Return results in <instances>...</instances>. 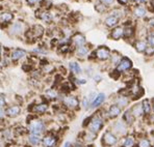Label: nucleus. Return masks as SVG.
<instances>
[{"instance_id":"nucleus-49","label":"nucleus","mask_w":154,"mask_h":147,"mask_svg":"<svg viewBox=\"0 0 154 147\" xmlns=\"http://www.w3.org/2000/svg\"><path fill=\"white\" fill-rule=\"evenodd\" d=\"M141 1H145V0H141Z\"/></svg>"},{"instance_id":"nucleus-42","label":"nucleus","mask_w":154,"mask_h":147,"mask_svg":"<svg viewBox=\"0 0 154 147\" xmlns=\"http://www.w3.org/2000/svg\"><path fill=\"white\" fill-rule=\"evenodd\" d=\"M27 1V3L28 4H30V5H32V4H35L37 2H38L40 0H26Z\"/></svg>"},{"instance_id":"nucleus-16","label":"nucleus","mask_w":154,"mask_h":147,"mask_svg":"<svg viewBox=\"0 0 154 147\" xmlns=\"http://www.w3.org/2000/svg\"><path fill=\"white\" fill-rule=\"evenodd\" d=\"M104 101H105V94H104V93L98 94V96H97L96 98H95L94 101H92V105H91V108L95 109V108L99 107V106H100Z\"/></svg>"},{"instance_id":"nucleus-21","label":"nucleus","mask_w":154,"mask_h":147,"mask_svg":"<svg viewBox=\"0 0 154 147\" xmlns=\"http://www.w3.org/2000/svg\"><path fill=\"white\" fill-rule=\"evenodd\" d=\"M45 96H46V98L48 99V101H54V99H56L58 98V93H57V91L54 89H48L46 91V93H45Z\"/></svg>"},{"instance_id":"nucleus-17","label":"nucleus","mask_w":154,"mask_h":147,"mask_svg":"<svg viewBox=\"0 0 154 147\" xmlns=\"http://www.w3.org/2000/svg\"><path fill=\"white\" fill-rule=\"evenodd\" d=\"M121 114V107H119L118 105H112L108 109V115L110 117H117Z\"/></svg>"},{"instance_id":"nucleus-28","label":"nucleus","mask_w":154,"mask_h":147,"mask_svg":"<svg viewBox=\"0 0 154 147\" xmlns=\"http://www.w3.org/2000/svg\"><path fill=\"white\" fill-rule=\"evenodd\" d=\"M133 144H134V138L131 137V136H129L125 139V141H124V147H132Z\"/></svg>"},{"instance_id":"nucleus-20","label":"nucleus","mask_w":154,"mask_h":147,"mask_svg":"<svg viewBox=\"0 0 154 147\" xmlns=\"http://www.w3.org/2000/svg\"><path fill=\"white\" fill-rule=\"evenodd\" d=\"M38 13H41V15L37 16V17L40 18L41 20L47 22V23H50V22L52 21V15L50 13H48V12H42L41 13V10H38Z\"/></svg>"},{"instance_id":"nucleus-50","label":"nucleus","mask_w":154,"mask_h":147,"mask_svg":"<svg viewBox=\"0 0 154 147\" xmlns=\"http://www.w3.org/2000/svg\"><path fill=\"white\" fill-rule=\"evenodd\" d=\"M153 111H154V106H153Z\"/></svg>"},{"instance_id":"nucleus-25","label":"nucleus","mask_w":154,"mask_h":147,"mask_svg":"<svg viewBox=\"0 0 154 147\" xmlns=\"http://www.w3.org/2000/svg\"><path fill=\"white\" fill-rule=\"evenodd\" d=\"M117 23H118V19L116 17H114V16H109V17L106 18V20H105V24L107 25L108 27L115 26V25H117Z\"/></svg>"},{"instance_id":"nucleus-37","label":"nucleus","mask_w":154,"mask_h":147,"mask_svg":"<svg viewBox=\"0 0 154 147\" xmlns=\"http://www.w3.org/2000/svg\"><path fill=\"white\" fill-rule=\"evenodd\" d=\"M89 103H90L89 98H85L82 99V107L85 108V109H87V108L89 107Z\"/></svg>"},{"instance_id":"nucleus-35","label":"nucleus","mask_w":154,"mask_h":147,"mask_svg":"<svg viewBox=\"0 0 154 147\" xmlns=\"http://www.w3.org/2000/svg\"><path fill=\"white\" fill-rule=\"evenodd\" d=\"M132 33H133L132 28H125V29H124V31H123V35L125 37H131V35H132Z\"/></svg>"},{"instance_id":"nucleus-29","label":"nucleus","mask_w":154,"mask_h":147,"mask_svg":"<svg viewBox=\"0 0 154 147\" xmlns=\"http://www.w3.org/2000/svg\"><path fill=\"white\" fill-rule=\"evenodd\" d=\"M41 5H42V7L45 8V10H48L52 5V0H42Z\"/></svg>"},{"instance_id":"nucleus-6","label":"nucleus","mask_w":154,"mask_h":147,"mask_svg":"<svg viewBox=\"0 0 154 147\" xmlns=\"http://www.w3.org/2000/svg\"><path fill=\"white\" fill-rule=\"evenodd\" d=\"M44 33V28L41 25H35L30 30L26 32V37L28 38H40Z\"/></svg>"},{"instance_id":"nucleus-13","label":"nucleus","mask_w":154,"mask_h":147,"mask_svg":"<svg viewBox=\"0 0 154 147\" xmlns=\"http://www.w3.org/2000/svg\"><path fill=\"white\" fill-rule=\"evenodd\" d=\"M27 142L30 146H38L42 142V137L40 135H33V134H28L27 135Z\"/></svg>"},{"instance_id":"nucleus-7","label":"nucleus","mask_w":154,"mask_h":147,"mask_svg":"<svg viewBox=\"0 0 154 147\" xmlns=\"http://www.w3.org/2000/svg\"><path fill=\"white\" fill-rule=\"evenodd\" d=\"M4 112H5V116L10 118H15L21 114V107L19 105H11L5 108Z\"/></svg>"},{"instance_id":"nucleus-5","label":"nucleus","mask_w":154,"mask_h":147,"mask_svg":"<svg viewBox=\"0 0 154 147\" xmlns=\"http://www.w3.org/2000/svg\"><path fill=\"white\" fill-rule=\"evenodd\" d=\"M63 104L65 105V107H67L68 109H76L79 106V101L76 96H66L63 98Z\"/></svg>"},{"instance_id":"nucleus-15","label":"nucleus","mask_w":154,"mask_h":147,"mask_svg":"<svg viewBox=\"0 0 154 147\" xmlns=\"http://www.w3.org/2000/svg\"><path fill=\"white\" fill-rule=\"evenodd\" d=\"M24 31V25L21 22H17V23H14L11 27V34L14 35H19L21 34Z\"/></svg>"},{"instance_id":"nucleus-11","label":"nucleus","mask_w":154,"mask_h":147,"mask_svg":"<svg viewBox=\"0 0 154 147\" xmlns=\"http://www.w3.org/2000/svg\"><path fill=\"white\" fill-rule=\"evenodd\" d=\"M13 19H14V15L12 13H10V12L2 13L1 15H0V25H1L2 27H5L6 25H8L13 21Z\"/></svg>"},{"instance_id":"nucleus-4","label":"nucleus","mask_w":154,"mask_h":147,"mask_svg":"<svg viewBox=\"0 0 154 147\" xmlns=\"http://www.w3.org/2000/svg\"><path fill=\"white\" fill-rule=\"evenodd\" d=\"M49 110V105L48 103H38V104H33L30 106L29 111L32 114L35 115H43Z\"/></svg>"},{"instance_id":"nucleus-34","label":"nucleus","mask_w":154,"mask_h":147,"mask_svg":"<svg viewBox=\"0 0 154 147\" xmlns=\"http://www.w3.org/2000/svg\"><path fill=\"white\" fill-rule=\"evenodd\" d=\"M0 108H6V98L3 94H0Z\"/></svg>"},{"instance_id":"nucleus-30","label":"nucleus","mask_w":154,"mask_h":147,"mask_svg":"<svg viewBox=\"0 0 154 147\" xmlns=\"http://www.w3.org/2000/svg\"><path fill=\"white\" fill-rule=\"evenodd\" d=\"M142 107H143V111H144V113H146V114L150 113L151 108H150V104H149L148 101H145L144 103H143Z\"/></svg>"},{"instance_id":"nucleus-9","label":"nucleus","mask_w":154,"mask_h":147,"mask_svg":"<svg viewBox=\"0 0 154 147\" xmlns=\"http://www.w3.org/2000/svg\"><path fill=\"white\" fill-rule=\"evenodd\" d=\"M95 56L100 60H106L110 57V51L106 47H100L95 51Z\"/></svg>"},{"instance_id":"nucleus-27","label":"nucleus","mask_w":154,"mask_h":147,"mask_svg":"<svg viewBox=\"0 0 154 147\" xmlns=\"http://www.w3.org/2000/svg\"><path fill=\"white\" fill-rule=\"evenodd\" d=\"M135 49H137L139 52H144V51H146V49H147L146 43H145V42H142V40L137 42V44H135Z\"/></svg>"},{"instance_id":"nucleus-46","label":"nucleus","mask_w":154,"mask_h":147,"mask_svg":"<svg viewBox=\"0 0 154 147\" xmlns=\"http://www.w3.org/2000/svg\"><path fill=\"white\" fill-rule=\"evenodd\" d=\"M150 25H151V26H153V27H154V19H151V20H150Z\"/></svg>"},{"instance_id":"nucleus-33","label":"nucleus","mask_w":154,"mask_h":147,"mask_svg":"<svg viewBox=\"0 0 154 147\" xmlns=\"http://www.w3.org/2000/svg\"><path fill=\"white\" fill-rule=\"evenodd\" d=\"M139 147H150V142L147 139H142L139 143Z\"/></svg>"},{"instance_id":"nucleus-47","label":"nucleus","mask_w":154,"mask_h":147,"mask_svg":"<svg viewBox=\"0 0 154 147\" xmlns=\"http://www.w3.org/2000/svg\"><path fill=\"white\" fill-rule=\"evenodd\" d=\"M1 55H2V46L0 45V58H1Z\"/></svg>"},{"instance_id":"nucleus-3","label":"nucleus","mask_w":154,"mask_h":147,"mask_svg":"<svg viewBox=\"0 0 154 147\" xmlns=\"http://www.w3.org/2000/svg\"><path fill=\"white\" fill-rule=\"evenodd\" d=\"M57 142H58L57 137L52 132H49L46 133L44 135V137L42 138L41 144L43 145V147H57Z\"/></svg>"},{"instance_id":"nucleus-38","label":"nucleus","mask_w":154,"mask_h":147,"mask_svg":"<svg viewBox=\"0 0 154 147\" xmlns=\"http://www.w3.org/2000/svg\"><path fill=\"white\" fill-rule=\"evenodd\" d=\"M96 8H97V10H98V12H100V13H102V12L105 10V7H104L103 4H98V5L96 6Z\"/></svg>"},{"instance_id":"nucleus-31","label":"nucleus","mask_w":154,"mask_h":147,"mask_svg":"<svg viewBox=\"0 0 154 147\" xmlns=\"http://www.w3.org/2000/svg\"><path fill=\"white\" fill-rule=\"evenodd\" d=\"M124 119H125V121H127L128 123L132 122L133 121V115L131 114L130 111H127V112L125 113V115H124Z\"/></svg>"},{"instance_id":"nucleus-12","label":"nucleus","mask_w":154,"mask_h":147,"mask_svg":"<svg viewBox=\"0 0 154 147\" xmlns=\"http://www.w3.org/2000/svg\"><path fill=\"white\" fill-rule=\"evenodd\" d=\"M26 55V52L25 50H22V49H14L11 53V59L13 61H19L20 59H22L23 57H25Z\"/></svg>"},{"instance_id":"nucleus-48","label":"nucleus","mask_w":154,"mask_h":147,"mask_svg":"<svg viewBox=\"0 0 154 147\" xmlns=\"http://www.w3.org/2000/svg\"><path fill=\"white\" fill-rule=\"evenodd\" d=\"M0 69H1V64H0Z\"/></svg>"},{"instance_id":"nucleus-41","label":"nucleus","mask_w":154,"mask_h":147,"mask_svg":"<svg viewBox=\"0 0 154 147\" xmlns=\"http://www.w3.org/2000/svg\"><path fill=\"white\" fill-rule=\"evenodd\" d=\"M148 43L151 46H154V37H148Z\"/></svg>"},{"instance_id":"nucleus-45","label":"nucleus","mask_w":154,"mask_h":147,"mask_svg":"<svg viewBox=\"0 0 154 147\" xmlns=\"http://www.w3.org/2000/svg\"><path fill=\"white\" fill-rule=\"evenodd\" d=\"M64 147H71V144H70L69 142H67V143H65Z\"/></svg>"},{"instance_id":"nucleus-51","label":"nucleus","mask_w":154,"mask_h":147,"mask_svg":"<svg viewBox=\"0 0 154 147\" xmlns=\"http://www.w3.org/2000/svg\"><path fill=\"white\" fill-rule=\"evenodd\" d=\"M133 1H135V0H133Z\"/></svg>"},{"instance_id":"nucleus-14","label":"nucleus","mask_w":154,"mask_h":147,"mask_svg":"<svg viewBox=\"0 0 154 147\" xmlns=\"http://www.w3.org/2000/svg\"><path fill=\"white\" fill-rule=\"evenodd\" d=\"M71 40H72V43H73L74 46H76V47L85 46V37H83L82 34H80V33L74 34L73 37H72Z\"/></svg>"},{"instance_id":"nucleus-24","label":"nucleus","mask_w":154,"mask_h":147,"mask_svg":"<svg viewBox=\"0 0 154 147\" xmlns=\"http://www.w3.org/2000/svg\"><path fill=\"white\" fill-rule=\"evenodd\" d=\"M69 67H70V69H71V72L73 74L78 75V74L81 73V69H80V66H79V64L77 62H70Z\"/></svg>"},{"instance_id":"nucleus-36","label":"nucleus","mask_w":154,"mask_h":147,"mask_svg":"<svg viewBox=\"0 0 154 147\" xmlns=\"http://www.w3.org/2000/svg\"><path fill=\"white\" fill-rule=\"evenodd\" d=\"M134 13H135V16H137V17H143V16L145 15V10H144V8H142V7H137V10H135Z\"/></svg>"},{"instance_id":"nucleus-8","label":"nucleus","mask_w":154,"mask_h":147,"mask_svg":"<svg viewBox=\"0 0 154 147\" xmlns=\"http://www.w3.org/2000/svg\"><path fill=\"white\" fill-rule=\"evenodd\" d=\"M118 138L112 134V132L107 131V132L104 133L103 138H102V143L106 146H114L117 144Z\"/></svg>"},{"instance_id":"nucleus-19","label":"nucleus","mask_w":154,"mask_h":147,"mask_svg":"<svg viewBox=\"0 0 154 147\" xmlns=\"http://www.w3.org/2000/svg\"><path fill=\"white\" fill-rule=\"evenodd\" d=\"M123 31H124V29L122 28V27H117V28H115L114 30L112 31L110 37H112V38H114V40H119V38H121L123 37Z\"/></svg>"},{"instance_id":"nucleus-2","label":"nucleus","mask_w":154,"mask_h":147,"mask_svg":"<svg viewBox=\"0 0 154 147\" xmlns=\"http://www.w3.org/2000/svg\"><path fill=\"white\" fill-rule=\"evenodd\" d=\"M103 126V119L100 115H95L91 117L89 122V132L97 134Z\"/></svg>"},{"instance_id":"nucleus-43","label":"nucleus","mask_w":154,"mask_h":147,"mask_svg":"<svg viewBox=\"0 0 154 147\" xmlns=\"http://www.w3.org/2000/svg\"><path fill=\"white\" fill-rule=\"evenodd\" d=\"M102 2H103V3H105V4H110V3H112V2H114V0H102Z\"/></svg>"},{"instance_id":"nucleus-26","label":"nucleus","mask_w":154,"mask_h":147,"mask_svg":"<svg viewBox=\"0 0 154 147\" xmlns=\"http://www.w3.org/2000/svg\"><path fill=\"white\" fill-rule=\"evenodd\" d=\"M127 104H128V98H126V96H121L117 99V105L119 106V107L120 106H121V107H125V106H127Z\"/></svg>"},{"instance_id":"nucleus-40","label":"nucleus","mask_w":154,"mask_h":147,"mask_svg":"<svg viewBox=\"0 0 154 147\" xmlns=\"http://www.w3.org/2000/svg\"><path fill=\"white\" fill-rule=\"evenodd\" d=\"M4 116H5V112H4V109H3V108H0V120H1V119H3Z\"/></svg>"},{"instance_id":"nucleus-10","label":"nucleus","mask_w":154,"mask_h":147,"mask_svg":"<svg viewBox=\"0 0 154 147\" xmlns=\"http://www.w3.org/2000/svg\"><path fill=\"white\" fill-rule=\"evenodd\" d=\"M131 65H132V63H131V61L128 59V58H123V59H121L120 62L118 63L117 71L116 72H119V73L120 72H125L130 69Z\"/></svg>"},{"instance_id":"nucleus-32","label":"nucleus","mask_w":154,"mask_h":147,"mask_svg":"<svg viewBox=\"0 0 154 147\" xmlns=\"http://www.w3.org/2000/svg\"><path fill=\"white\" fill-rule=\"evenodd\" d=\"M70 50V46L67 44H63L60 46V48H58V52L60 53H67L68 51Z\"/></svg>"},{"instance_id":"nucleus-23","label":"nucleus","mask_w":154,"mask_h":147,"mask_svg":"<svg viewBox=\"0 0 154 147\" xmlns=\"http://www.w3.org/2000/svg\"><path fill=\"white\" fill-rule=\"evenodd\" d=\"M130 112H131V114H132L133 116L140 117L143 114V113H144V111H143L142 105H135L134 107L132 108V110H131Z\"/></svg>"},{"instance_id":"nucleus-39","label":"nucleus","mask_w":154,"mask_h":147,"mask_svg":"<svg viewBox=\"0 0 154 147\" xmlns=\"http://www.w3.org/2000/svg\"><path fill=\"white\" fill-rule=\"evenodd\" d=\"M152 53H154V48H150V47H147L146 49V54L147 55H152Z\"/></svg>"},{"instance_id":"nucleus-1","label":"nucleus","mask_w":154,"mask_h":147,"mask_svg":"<svg viewBox=\"0 0 154 147\" xmlns=\"http://www.w3.org/2000/svg\"><path fill=\"white\" fill-rule=\"evenodd\" d=\"M28 134H33V135H42L46 132L47 130V124L43 119L35 118L32 117L28 120L27 122V128H26Z\"/></svg>"},{"instance_id":"nucleus-44","label":"nucleus","mask_w":154,"mask_h":147,"mask_svg":"<svg viewBox=\"0 0 154 147\" xmlns=\"http://www.w3.org/2000/svg\"><path fill=\"white\" fill-rule=\"evenodd\" d=\"M127 1H128V0H119V2L121 4H126V3H127Z\"/></svg>"},{"instance_id":"nucleus-18","label":"nucleus","mask_w":154,"mask_h":147,"mask_svg":"<svg viewBox=\"0 0 154 147\" xmlns=\"http://www.w3.org/2000/svg\"><path fill=\"white\" fill-rule=\"evenodd\" d=\"M114 128H115L116 132L120 133V134H122V135L126 133V125L123 121H117V122L115 123Z\"/></svg>"},{"instance_id":"nucleus-22","label":"nucleus","mask_w":154,"mask_h":147,"mask_svg":"<svg viewBox=\"0 0 154 147\" xmlns=\"http://www.w3.org/2000/svg\"><path fill=\"white\" fill-rule=\"evenodd\" d=\"M89 47L87 46H81V47H78L77 48V51H76V54L78 57H85V56H87L88 54H89Z\"/></svg>"}]
</instances>
